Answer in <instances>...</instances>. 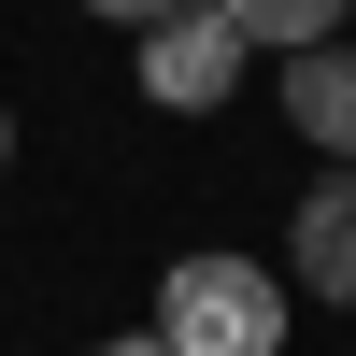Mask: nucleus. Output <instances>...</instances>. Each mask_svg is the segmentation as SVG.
<instances>
[{"label":"nucleus","mask_w":356,"mask_h":356,"mask_svg":"<svg viewBox=\"0 0 356 356\" xmlns=\"http://www.w3.org/2000/svg\"><path fill=\"white\" fill-rule=\"evenodd\" d=\"M86 356H171V342H157V328H143V342H86Z\"/></svg>","instance_id":"0eeeda50"},{"label":"nucleus","mask_w":356,"mask_h":356,"mask_svg":"<svg viewBox=\"0 0 356 356\" xmlns=\"http://www.w3.org/2000/svg\"><path fill=\"white\" fill-rule=\"evenodd\" d=\"M0 171H15V114H0Z\"/></svg>","instance_id":"6e6552de"},{"label":"nucleus","mask_w":356,"mask_h":356,"mask_svg":"<svg viewBox=\"0 0 356 356\" xmlns=\"http://www.w3.org/2000/svg\"><path fill=\"white\" fill-rule=\"evenodd\" d=\"M243 57H257L243 29H228L214 0H186V15H157V29H143V100H157V114H228Z\"/></svg>","instance_id":"f03ea898"},{"label":"nucleus","mask_w":356,"mask_h":356,"mask_svg":"<svg viewBox=\"0 0 356 356\" xmlns=\"http://www.w3.org/2000/svg\"><path fill=\"white\" fill-rule=\"evenodd\" d=\"M285 114L314 157H356V43H300L285 57Z\"/></svg>","instance_id":"20e7f679"},{"label":"nucleus","mask_w":356,"mask_h":356,"mask_svg":"<svg viewBox=\"0 0 356 356\" xmlns=\"http://www.w3.org/2000/svg\"><path fill=\"white\" fill-rule=\"evenodd\" d=\"M285 285L356 314V157H328V186H300V214H285Z\"/></svg>","instance_id":"7ed1b4c3"},{"label":"nucleus","mask_w":356,"mask_h":356,"mask_svg":"<svg viewBox=\"0 0 356 356\" xmlns=\"http://www.w3.org/2000/svg\"><path fill=\"white\" fill-rule=\"evenodd\" d=\"M86 15H114V29H157V15H186V0H86Z\"/></svg>","instance_id":"423d86ee"},{"label":"nucleus","mask_w":356,"mask_h":356,"mask_svg":"<svg viewBox=\"0 0 356 356\" xmlns=\"http://www.w3.org/2000/svg\"><path fill=\"white\" fill-rule=\"evenodd\" d=\"M285 300L300 285L257 257H171L157 271V342L171 356H285Z\"/></svg>","instance_id":"f257e3e1"},{"label":"nucleus","mask_w":356,"mask_h":356,"mask_svg":"<svg viewBox=\"0 0 356 356\" xmlns=\"http://www.w3.org/2000/svg\"><path fill=\"white\" fill-rule=\"evenodd\" d=\"M243 43H271V57H300V43H342V0H214Z\"/></svg>","instance_id":"39448f33"}]
</instances>
